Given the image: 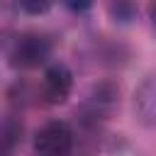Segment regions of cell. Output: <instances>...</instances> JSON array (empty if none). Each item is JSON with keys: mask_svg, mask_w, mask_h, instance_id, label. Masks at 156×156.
I'll return each mask as SVG.
<instances>
[{"mask_svg": "<svg viewBox=\"0 0 156 156\" xmlns=\"http://www.w3.org/2000/svg\"><path fill=\"white\" fill-rule=\"evenodd\" d=\"M134 115L141 124L156 127V71L146 73L134 90Z\"/></svg>", "mask_w": 156, "mask_h": 156, "instance_id": "cell-4", "label": "cell"}, {"mask_svg": "<svg viewBox=\"0 0 156 156\" xmlns=\"http://www.w3.org/2000/svg\"><path fill=\"white\" fill-rule=\"evenodd\" d=\"M71 88H73V73L68 71V66L51 63L44 71V78H41V98L49 105L66 102L68 95H71Z\"/></svg>", "mask_w": 156, "mask_h": 156, "instance_id": "cell-3", "label": "cell"}, {"mask_svg": "<svg viewBox=\"0 0 156 156\" xmlns=\"http://www.w3.org/2000/svg\"><path fill=\"white\" fill-rule=\"evenodd\" d=\"M51 5L54 0H17V7L27 15H44Z\"/></svg>", "mask_w": 156, "mask_h": 156, "instance_id": "cell-8", "label": "cell"}, {"mask_svg": "<svg viewBox=\"0 0 156 156\" xmlns=\"http://www.w3.org/2000/svg\"><path fill=\"white\" fill-rule=\"evenodd\" d=\"M110 12H112L115 20L129 22L136 10H134V2H132V0H112V2H110Z\"/></svg>", "mask_w": 156, "mask_h": 156, "instance_id": "cell-6", "label": "cell"}, {"mask_svg": "<svg viewBox=\"0 0 156 156\" xmlns=\"http://www.w3.org/2000/svg\"><path fill=\"white\" fill-rule=\"evenodd\" d=\"M63 2H66L71 10H78V12H80V10H88L95 0H63Z\"/></svg>", "mask_w": 156, "mask_h": 156, "instance_id": "cell-9", "label": "cell"}, {"mask_svg": "<svg viewBox=\"0 0 156 156\" xmlns=\"http://www.w3.org/2000/svg\"><path fill=\"white\" fill-rule=\"evenodd\" d=\"M34 149L39 156H68L73 149V132L66 122L51 119L34 134Z\"/></svg>", "mask_w": 156, "mask_h": 156, "instance_id": "cell-2", "label": "cell"}, {"mask_svg": "<svg viewBox=\"0 0 156 156\" xmlns=\"http://www.w3.org/2000/svg\"><path fill=\"white\" fill-rule=\"evenodd\" d=\"M12 7L7 5V0H0V46L5 44V39L12 32Z\"/></svg>", "mask_w": 156, "mask_h": 156, "instance_id": "cell-7", "label": "cell"}, {"mask_svg": "<svg viewBox=\"0 0 156 156\" xmlns=\"http://www.w3.org/2000/svg\"><path fill=\"white\" fill-rule=\"evenodd\" d=\"M49 54H51V41L44 34L24 32L10 46V63L15 68H37L49 58Z\"/></svg>", "mask_w": 156, "mask_h": 156, "instance_id": "cell-1", "label": "cell"}, {"mask_svg": "<svg viewBox=\"0 0 156 156\" xmlns=\"http://www.w3.org/2000/svg\"><path fill=\"white\" fill-rule=\"evenodd\" d=\"M149 17H151V27L156 29V0H151V5H149Z\"/></svg>", "mask_w": 156, "mask_h": 156, "instance_id": "cell-10", "label": "cell"}, {"mask_svg": "<svg viewBox=\"0 0 156 156\" xmlns=\"http://www.w3.org/2000/svg\"><path fill=\"white\" fill-rule=\"evenodd\" d=\"M117 95H119V90H115L112 85H107V83L98 85L95 93H93V95L88 98V102H85L88 115H90L93 119H105V117L112 112V107H115V102H117Z\"/></svg>", "mask_w": 156, "mask_h": 156, "instance_id": "cell-5", "label": "cell"}]
</instances>
